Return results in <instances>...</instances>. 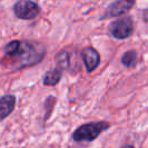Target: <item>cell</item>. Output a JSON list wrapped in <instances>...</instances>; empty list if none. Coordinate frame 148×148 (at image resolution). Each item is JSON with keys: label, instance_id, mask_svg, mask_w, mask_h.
I'll use <instances>...</instances> for the list:
<instances>
[{"label": "cell", "instance_id": "3", "mask_svg": "<svg viewBox=\"0 0 148 148\" xmlns=\"http://www.w3.org/2000/svg\"><path fill=\"white\" fill-rule=\"evenodd\" d=\"M108 32L111 37L118 40L129 38L134 32L133 18L129 16H125L116 19L108 26Z\"/></svg>", "mask_w": 148, "mask_h": 148}, {"label": "cell", "instance_id": "9", "mask_svg": "<svg viewBox=\"0 0 148 148\" xmlns=\"http://www.w3.org/2000/svg\"><path fill=\"white\" fill-rule=\"evenodd\" d=\"M120 61L126 68H134L138 62V53L136 50H127L126 52H124V55L121 56Z\"/></svg>", "mask_w": 148, "mask_h": 148}, {"label": "cell", "instance_id": "6", "mask_svg": "<svg viewBox=\"0 0 148 148\" xmlns=\"http://www.w3.org/2000/svg\"><path fill=\"white\" fill-rule=\"evenodd\" d=\"M87 73H92L100 65V53L94 47H85L80 52Z\"/></svg>", "mask_w": 148, "mask_h": 148}, {"label": "cell", "instance_id": "10", "mask_svg": "<svg viewBox=\"0 0 148 148\" xmlns=\"http://www.w3.org/2000/svg\"><path fill=\"white\" fill-rule=\"evenodd\" d=\"M69 58H70V56L66 50L59 51L55 57V61H56V65H57L56 67H58L61 70L68 69L70 67V59Z\"/></svg>", "mask_w": 148, "mask_h": 148}, {"label": "cell", "instance_id": "2", "mask_svg": "<svg viewBox=\"0 0 148 148\" xmlns=\"http://www.w3.org/2000/svg\"><path fill=\"white\" fill-rule=\"evenodd\" d=\"M110 126V123H108L107 120L87 123L76 128L71 135V138L76 143H90L97 139L101 133L109 129Z\"/></svg>", "mask_w": 148, "mask_h": 148}, {"label": "cell", "instance_id": "7", "mask_svg": "<svg viewBox=\"0 0 148 148\" xmlns=\"http://www.w3.org/2000/svg\"><path fill=\"white\" fill-rule=\"evenodd\" d=\"M16 107V97L14 95H5L0 97V121L6 119L14 111Z\"/></svg>", "mask_w": 148, "mask_h": 148}, {"label": "cell", "instance_id": "1", "mask_svg": "<svg viewBox=\"0 0 148 148\" xmlns=\"http://www.w3.org/2000/svg\"><path fill=\"white\" fill-rule=\"evenodd\" d=\"M46 46L36 40H11L5 46L6 65L14 69H22L38 65L46 56Z\"/></svg>", "mask_w": 148, "mask_h": 148}, {"label": "cell", "instance_id": "8", "mask_svg": "<svg viewBox=\"0 0 148 148\" xmlns=\"http://www.w3.org/2000/svg\"><path fill=\"white\" fill-rule=\"evenodd\" d=\"M61 77H62V70L59 69L58 67H56L53 69L48 70L44 75L42 84H44V86H47V87H53V86L59 84V82L61 80Z\"/></svg>", "mask_w": 148, "mask_h": 148}, {"label": "cell", "instance_id": "11", "mask_svg": "<svg viewBox=\"0 0 148 148\" xmlns=\"http://www.w3.org/2000/svg\"><path fill=\"white\" fill-rule=\"evenodd\" d=\"M143 16H144V22H145V23H147L148 22V20H147V9H144Z\"/></svg>", "mask_w": 148, "mask_h": 148}, {"label": "cell", "instance_id": "5", "mask_svg": "<svg viewBox=\"0 0 148 148\" xmlns=\"http://www.w3.org/2000/svg\"><path fill=\"white\" fill-rule=\"evenodd\" d=\"M136 0H115L106 8L100 20H106L112 17H120L128 14L135 6Z\"/></svg>", "mask_w": 148, "mask_h": 148}, {"label": "cell", "instance_id": "4", "mask_svg": "<svg viewBox=\"0 0 148 148\" xmlns=\"http://www.w3.org/2000/svg\"><path fill=\"white\" fill-rule=\"evenodd\" d=\"M12 11L17 18L21 20H32L41 12V8L32 0H18L14 5Z\"/></svg>", "mask_w": 148, "mask_h": 148}]
</instances>
